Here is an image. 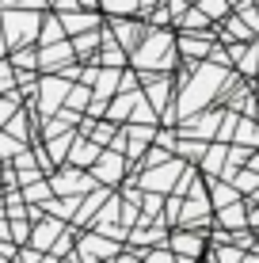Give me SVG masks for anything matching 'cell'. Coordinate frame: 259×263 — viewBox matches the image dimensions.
Returning a JSON list of instances; mask_svg holds the SVG:
<instances>
[{
	"label": "cell",
	"instance_id": "6da1fadb",
	"mask_svg": "<svg viewBox=\"0 0 259 263\" xmlns=\"http://www.w3.org/2000/svg\"><path fill=\"white\" fill-rule=\"evenodd\" d=\"M130 65L137 72H172L180 65V50H175V34L160 31V27H149L141 46L130 53Z\"/></svg>",
	"mask_w": 259,
	"mask_h": 263
},
{
	"label": "cell",
	"instance_id": "7a4b0ae2",
	"mask_svg": "<svg viewBox=\"0 0 259 263\" xmlns=\"http://www.w3.org/2000/svg\"><path fill=\"white\" fill-rule=\"evenodd\" d=\"M46 12H34V8H0V31L8 39V50L19 46H38V27Z\"/></svg>",
	"mask_w": 259,
	"mask_h": 263
},
{
	"label": "cell",
	"instance_id": "3957f363",
	"mask_svg": "<svg viewBox=\"0 0 259 263\" xmlns=\"http://www.w3.org/2000/svg\"><path fill=\"white\" fill-rule=\"evenodd\" d=\"M183 168H187L183 157H172V160H164V164H156V168H141L137 187L141 191H156V195H172V187H175V179H180Z\"/></svg>",
	"mask_w": 259,
	"mask_h": 263
},
{
	"label": "cell",
	"instance_id": "277c9868",
	"mask_svg": "<svg viewBox=\"0 0 259 263\" xmlns=\"http://www.w3.org/2000/svg\"><path fill=\"white\" fill-rule=\"evenodd\" d=\"M168 248L175 252L180 259H206L210 252V233L206 229H183V225H175L172 233H168Z\"/></svg>",
	"mask_w": 259,
	"mask_h": 263
},
{
	"label": "cell",
	"instance_id": "5b68a950",
	"mask_svg": "<svg viewBox=\"0 0 259 263\" xmlns=\"http://www.w3.org/2000/svg\"><path fill=\"white\" fill-rule=\"evenodd\" d=\"M118 252H122L118 240L103 237V233H95V229L76 233V256H80V263H111Z\"/></svg>",
	"mask_w": 259,
	"mask_h": 263
},
{
	"label": "cell",
	"instance_id": "8992f818",
	"mask_svg": "<svg viewBox=\"0 0 259 263\" xmlns=\"http://www.w3.org/2000/svg\"><path fill=\"white\" fill-rule=\"evenodd\" d=\"M126 168H130V160H126V153H118V149H107L95 157V164L88 168L92 172V179L95 183H103V187H118V183H126Z\"/></svg>",
	"mask_w": 259,
	"mask_h": 263
},
{
	"label": "cell",
	"instance_id": "52a82bcc",
	"mask_svg": "<svg viewBox=\"0 0 259 263\" xmlns=\"http://www.w3.org/2000/svg\"><path fill=\"white\" fill-rule=\"evenodd\" d=\"M213 42H217V34L210 31H180L175 34V50H180V61H206Z\"/></svg>",
	"mask_w": 259,
	"mask_h": 263
},
{
	"label": "cell",
	"instance_id": "ba28073f",
	"mask_svg": "<svg viewBox=\"0 0 259 263\" xmlns=\"http://www.w3.org/2000/svg\"><path fill=\"white\" fill-rule=\"evenodd\" d=\"M107 31H111V39L118 42L126 53H133L141 46V39H145L149 23L145 20H133V15H111V23H107Z\"/></svg>",
	"mask_w": 259,
	"mask_h": 263
},
{
	"label": "cell",
	"instance_id": "9c48e42d",
	"mask_svg": "<svg viewBox=\"0 0 259 263\" xmlns=\"http://www.w3.org/2000/svg\"><path fill=\"white\" fill-rule=\"evenodd\" d=\"M76 61V50H73V39H61L53 46H38V69L42 72H61L65 65Z\"/></svg>",
	"mask_w": 259,
	"mask_h": 263
},
{
	"label": "cell",
	"instance_id": "30bf717a",
	"mask_svg": "<svg viewBox=\"0 0 259 263\" xmlns=\"http://www.w3.org/2000/svg\"><path fill=\"white\" fill-rule=\"evenodd\" d=\"M69 221H61V217H53V214H42L38 221H31V248H38V252H50V244L61 237V229H65Z\"/></svg>",
	"mask_w": 259,
	"mask_h": 263
},
{
	"label": "cell",
	"instance_id": "8fae6325",
	"mask_svg": "<svg viewBox=\"0 0 259 263\" xmlns=\"http://www.w3.org/2000/svg\"><path fill=\"white\" fill-rule=\"evenodd\" d=\"M229 53H233V69L240 77H259V42H229Z\"/></svg>",
	"mask_w": 259,
	"mask_h": 263
},
{
	"label": "cell",
	"instance_id": "7c38bea8",
	"mask_svg": "<svg viewBox=\"0 0 259 263\" xmlns=\"http://www.w3.org/2000/svg\"><path fill=\"white\" fill-rule=\"evenodd\" d=\"M57 20H61V27H65L69 39H73V34L92 31V27H103V20H99V12H95V8H73V12H57Z\"/></svg>",
	"mask_w": 259,
	"mask_h": 263
},
{
	"label": "cell",
	"instance_id": "4fadbf2b",
	"mask_svg": "<svg viewBox=\"0 0 259 263\" xmlns=\"http://www.w3.org/2000/svg\"><path fill=\"white\" fill-rule=\"evenodd\" d=\"M213 229H225V233H236V229H248V202H229L221 210H213Z\"/></svg>",
	"mask_w": 259,
	"mask_h": 263
},
{
	"label": "cell",
	"instance_id": "5bb4252c",
	"mask_svg": "<svg viewBox=\"0 0 259 263\" xmlns=\"http://www.w3.org/2000/svg\"><path fill=\"white\" fill-rule=\"evenodd\" d=\"M99 153H103V149H99V145H95L92 138L76 134V138H73V145H69V157H65V164H76V168H92Z\"/></svg>",
	"mask_w": 259,
	"mask_h": 263
},
{
	"label": "cell",
	"instance_id": "9a60e30c",
	"mask_svg": "<svg viewBox=\"0 0 259 263\" xmlns=\"http://www.w3.org/2000/svg\"><path fill=\"white\" fill-rule=\"evenodd\" d=\"M225 160H229V141H210L206 153H202V160H198V168H202L206 179H213V176L225 172Z\"/></svg>",
	"mask_w": 259,
	"mask_h": 263
},
{
	"label": "cell",
	"instance_id": "2e32d148",
	"mask_svg": "<svg viewBox=\"0 0 259 263\" xmlns=\"http://www.w3.org/2000/svg\"><path fill=\"white\" fill-rule=\"evenodd\" d=\"M206 191H210V202H213V210H221V206H229V202H240V195L236 187H233V179H221V176H213L206 179Z\"/></svg>",
	"mask_w": 259,
	"mask_h": 263
},
{
	"label": "cell",
	"instance_id": "e0dca14e",
	"mask_svg": "<svg viewBox=\"0 0 259 263\" xmlns=\"http://www.w3.org/2000/svg\"><path fill=\"white\" fill-rule=\"evenodd\" d=\"M99 42H103V27H92L84 34H73V50H76V61H92L99 53Z\"/></svg>",
	"mask_w": 259,
	"mask_h": 263
},
{
	"label": "cell",
	"instance_id": "ac0fdd59",
	"mask_svg": "<svg viewBox=\"0 0 259 263\" xmlns=\"http://www.w3.org/2000/svg\"><path fill=\"white\" fill-rule=\"evenodd\" d=\"M229 145L259 149V119H252V115H240V119H236V130H233V141H229Z\"/></svg>",
	"mask_w": 259,
	"mask_h": 263
},
{
	"label": "cell",
	"instance_id": "d6986e66",
	"mask_svg": "<svg viewBox=\"0 0 259 263\" xmlns=\"http://www.w3.org/2000/svg\"><path fill=\"white\" fill-rule=\"evenodd\" d=\"M84 138H92L99 149H107V145L114 141V134H118V122H111V119H99V122H92V119H84Z\"/></svg>",
	"mask_w": 259,
	"mask_h": 263
},
{
	"label": "cell",
	"instance_id": "ffe728a7",
	"mask_svg": "<svg viewBox=\"0 0 259 263\" xmlns=\"http://www.w3.org/2000/svg\"><path fill=\"white\" fill-rule=\"evenodd\" d=\"M233 187L248 198V202H259V172H255V168H248V164H244V168H240L236 176H233Z\"/></svg>",
	"mask_w": 259,
	"mask_h": 263
},
{
	"label": "cell",
	"instance_id": "44dd1931",
	"mask_svg": "<svg viewBox=\"0 0 259 263\" xmlns=\"http://www.w3.org/2000/svg\"><path fill=\"white\" fill-rule=\"evenodd\" d=\"M206 259H213V263H240L244 259V248H236L233 240H210Z\"/></svg>",
	"mask_w": 259,
	"mask_h": 263
},
{
	"label": "cell",
	"instance_id": "7402d4cb",
	"mask_svg": "<svg viewBox=\"0 0 259 263\" xmlns=\"http://www.w3.org/2000/svg\"><path fill=\"white\" fill-rule=\"evenodd\" d=\"M175 27H180V31H210L213 20H210L206 12H202L198 4H191V8H187V12L180 15V23H175Z\"/></svg>",
	"mask_w": 259,
	"mask_h": 263
},
{
	"label": "cell",
	"instance_id": "603a6c76",
	"mask_svg": "<svg viewBox=\"0 0 259 263\" xmlns=\"http://www.w3.org/2000/svg\"><path fill=\"white\" fill-rule=\"evenodd\" d=\"M88 103H92V88L80 84V80H73V84H69V96H65V107H69V111H80V115H84Z\"/></svg>",
	"mask_w": 259,
	"mask_h": 263
},
{
	"label": "cell",
	"instance_id": "cb8c5ba5",
	"mask_svg": "<svg viewBox=\"0 0 259 263\" xmlns=\"http://www.w3.org/2000/svg\"><path fill=\"white\" fill-rule=\"evenodd\" d=\"M206 145H210V141H202V138H180V141H175V157H183V160H191V164H198L202 153H206Z\"/></svg>",
	"mask_w": 259,
	"mask_h": 263
},
{
	"label": "cell",
	"instance_id": "d4e9b609",
	"mask_svg": "<svg viewBox=\"0 0 259 263\" xmlns=\"http://www.w3.org/2000/svg\"><path fill=\"white\" fill-rule=\"evenodd\" d=\"M19 111H23V96H19V92H8V96H0V130H4V126L12 122Z\"/></svg>",
	"mask_w": 259,
	"mask_h": 263
},
{
	"label": "cell",
	"instance_id": "484cf974",
	"mask_svg": "<svg viewBox=\"0 0 259 263\" xmlns=\"http://www.w3.org/2000/svg\"><path fill=\"white\" fill-rule=\"evenodd\" d=\"M8 92H19V72H15V65L8 58H0V96Z\"/></svg>",
	"mask_w": 259,
	"mask_h": 263
},
{
	"label": "cell",
	"instance_id": "4316f807",
	"mask_svg": "<svg viewBox=\"0 0 259 263\" xmlns=\"http://www.w3.org/2000/svg\"><path fill=\"white\" fill-rule=\"evenodd\" d=\"M194 4H198L213 23H221L225 15H233V4H229V0H194Z\"/></svg>",
	"mask_w": 259,
	"mask_h": 263
},
{
	"label": "cell",
	"instance_id": "83f0119b",
	"mask_svg": "<svg viewBox=\"0 0 259 263\" xmlns=\"http://www.w3.org/2000/svg\"><path fill=\"white\" fill-rule=\"evenodd\" d=\"M19 149H27V141H19V138H12L8 130H0V164H8V160H15V153Z\"/></svg>",
	"mask_w": 259,
	"mask_h": 263
},
{
	"label": "cell",
	"instance_id": "f1b7e54d",
	"mask_svg": "<svg viewBox=\"0 0 259 263\" xmlns=\"http://www.w3.org/2000/svg\"><path fill=\"white\" fill-rule=\"evenodd\" d=\"M99 8L107 15H137L141 0H99Z\"/></svg>",
	"mask_w": 259,
	"mask_h": 263
},
{
	"label": "cell",
	"instance_id": "f546056e",
	"mask_svg": "<svg viewBox=\"0 0 259 263\" xmlns=\"http://www.w3.org/2000/svg\"><path fill=\"white\" fill-rule=\"evenodd\" d=\"M8 229L15 244H31V217H8Z\"/></svg>",
	"mask_w": 259,
	"mask_h": 263
},
{
	"label": "cell",
	"instance_id": "4dcf8cb0",
	"mask_svg": "<svg viewBox=\"0 0 259 263\" xmlns=\"http://www.w3.org/2000/svg\"><path fill=\"white\" fill-rule=\"evenodd\" d=\"M248 168H255V172H259V149H252V157H248Z\"/></svg>",
	"mask_w": 259,
	"mask_h": 263
},
{
	"label": "cell",
	"instance_id": "1f68e13d",
	"mask_svg": "<svg viewBox=\"0 0 259 263\" xmlns=\"http://www.w3.org/2000/svg\"><path fill=\"white\" fill-rule=\"evenodd\" d=\"M240 263H259V252H244V259Z\"/></svg>",
	"mask_w": 259,
	"mask_h": 263
},
{
	"label": "cell",
	"instance_id": "d6a6232c",
	"mask_svg": "<svg viewBox=\"0 0 259 263\" xmlns=\"http://www.w3.org/2000/svg\"><path fill=\"white\" fill-rule=\"evenodd\" d=\"M95 4H99V0H80V8H95Z\"/></svg>",
	"mask_w": 259,
	"mask_h": 263
},
{
	"label": "cell",
	"instance_id": "836d02e7",
	"mask_svg": "<svg viewBox=\"0 0 259 263\" xmlns=\"http://www.w3.org/2000/svg\"><path fill=\"white\" fill-rule=\"evenodd\" d=\"M255 119H259V92H255Z\"/></svg>",
	"mask_w": 259,
	"mask_h": 263
},
{
	"label": "cell",
	"instance_id": "e575fe53",
	"mask_svg": "<svg viewBox=\"0 0 259 263\" xmlns=\"http://www.w3.org/2000/svg\"><path fill=\"white\" fill-rule=\"evenodd\" d=\"M255 248H259V229H255Z\"/></svg>",
	"mask_w": 259,
	"mask_h": 263
},
{
	"label": "cell",
	"instance_id": "d590c367",
	"mask_svg": "<svg viewBox=\"0 0 259 263\" xmlns=\"http://www.w3.org/2000/svg\"><path fill=\"white\" fill-rule=\"evenodd\" d=\"M198 263H213V259H198Z\"/></svg>",
	"mask_w": 259,
	"mask_h": 263
},
{
	"label": "cell",
	"instance_id": "8d00e7d4",
	"mask_svg": "<svg viewBox=\"0 0 259 263\" xmlns=\"http://www.w3.org/2000/svg\"><path fill=\"white\" fill-rule=\"evenodd\" d=\"M229 4H240V0H229Z\"/></svg>",
	"mask_w": 259,
	"mask_h": 263
},
{
	"label": "cell",
	"instance_id": "74e56055",
	"mask_svg": "<svg viewBox=\"0 0 259 263\" xmlns=\"http://www.w3.org/2000/svg\"><path fill=\"white\" fill-rule=\"evenodd\" d=\"M8 263H19V259H8Z\"/></svg>",
	"mask_w": 259,
	"mask_h": 263
}]
</instances>
